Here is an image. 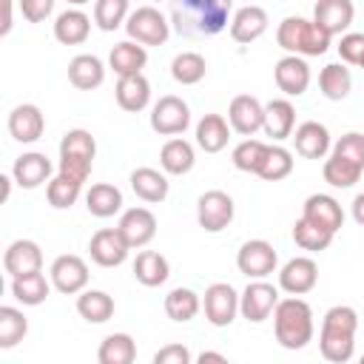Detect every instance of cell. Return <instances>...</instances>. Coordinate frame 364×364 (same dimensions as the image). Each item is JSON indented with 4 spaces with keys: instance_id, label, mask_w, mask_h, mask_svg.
<instances>
[{
    "instance_id": "1",
    "label": "cell",
    "mask_w": 364,
    "mask_h": 364,
    "mask_svg": "<svg viewBox=\"0 0 364 364\" xmlns=\"http://www.w3.org/2000/svg\"><path fill=\"white\" fill-rule=\"evenodd\" d=\"M171 26L182 37H213L233 17V0H168Z\"/></svg>"
},
{
    "instance_id": "2",
    "label": "cell",
    "mask_w": 364,
    "mask_h": 364,
    "mask_svg": "<svg viewBox=\"0 0 364 364\" xmlns=\"http://www.w3.org/2000/svg\"><path fill=\"white\" fill-rule=\"evenodd\" d=\"M355 330H358V313L350 304H336L321 318L318 333V350L324 361L330 364H347L355 353Z\"/></svg>"
},
{
    "instance_id": "3",
    "label": "cell",
    "mask_w": 364,
    "mask_h": 364,
    "mask_svg": "<svg viewBox=\"0 0 364 364\" xmlns=\"http://www.w3.org/2000/svg\"><path fill=\"white\" fill-rule=\"evenodd\" d=\"M273 330H276V341L284 347V350H301L313 341V307L299 299V296H290V299H279L276 310H273Z\"/></svg>"
},
{
    "instance_id": "4",
    "label": "cell",
    "mask_w": 364,
    "mask_h": 364,
    "mask_svg": "<svg viewBox=\"0 0 364 364\" xmlns=\"http://www.w3.org/2000/svg\"><path fill=\"white\" fill-rule=\"evenodd\" d=\"M330 34L324 28L316 26V20L307 17H284L276 28V43L279 48H284L287 54H299V57H321L330 48Z\"/></svg>"
},
{
    "instance_id": "5",
    "label": "cell",
    "mask_w": 364,
    "mask_h": 364,
    "mask_svg": "<svg viewBox=\"0 0 364 364\" xmlns=\"http://www.w3.org/2000/svg\"><path fill=\"white\" fill-rule=\"evenodd\" d=\"M94 156H97V139L91 136V131L71 128L60 139V165H57V171L77 179V182H85L91 176Z\"/></svg>"
},
{
    "instance_id": "6",
    "label": "cell",
    "mask_w": 364,
    "mask_h": 364,
    "mask_svg": "<svg viewBox=\"0 0 364 364\" xmlns=\"http://www.w3.org/2000/svg\"><path fill=\"white\" fill-rule=\"evenodd\" d=\"M171 20L156 6H139L125 20L128 40H136L142 46H162L171 37Z\"/></svg>"
},
{
    "instance_id": "7",
    "label": "cell",
    "mask_w": 364,
    "mask_h": 364,
    "mask_svg": "<svg viewBox=\"0 0 364 364\" xmlns=\"http://www.w3.org/2000/svg\"><path fill=\"white\" fill-rule=\"evenodd\" d=\"M191 125V108L182 97L176 94H165L154 102L151 108V128L159 134V136H176V134H185Z\"/></svg>"
},
{
    "instance_id": "8",
    "label": "cell",
    "mask_w": 364,
    "mask_h": 364,
    "mask_svg": "<svg viewBox=\"0 0 364 364\" xmlns=\"http://www.w3.org/2000/svg\"><path fill=\"white\" fill-rule=\"evenodd\" d=\"M233 213H236V205H233V196L225 193V191H205L199 199H196V222L202 230L208 233H219L225 230L230 222H233Z\"/></svg>"
},
{
    "instance_id": "9",
    "label": "cell",
    "mask_w": 364,
    "mask_h": 364,
    "mask_svg": "<svg viewBox=\"0 0 364 364\" xmlns=\"http://www.w3.org/2000/svg\"><path fill=\"white\" fill-rule=\"evenodd\" d=\"M202 310H205V318L213 327H228L239 316V293L228 282H213V284L205 287Z\"/></svg>"
},
{
    "instance_id": "10",
    "label": "cell",
    "mask_w": 364,
    "mask_h": 364,
    "mask_svg": "<svg viewBox=\"0 0 364 364\" xmlns=\"http://www.w3.org/2000/svg\"><path fill=\"white\" fill-rule=\"evenodd\" d=\"M279 304V287L264 282V279H253L242 293H239V313L242 318H247L250 324L264 321Z\"/></svg>"
},
{
    "instance_id": "11",
    "label": "cell",
    "mask_w": 364,
    "mask_h": 364,
    "mask_svg": "<svg viewBox=\"0 0 364 364\" xmlns=\"http://www.w3.org/2000/svg\"><path fill=\"white\" fill-rule=\"evenodd\" d=\"M279 253L267 239H247L236 253V267L247 279H264L276 270Z\"/></svg>"
},
{
    "instance_id": "12",
    "label": "cell",
    "mask_w": 364,
    "mask_h": 364,
    "mask_svg": "<svg viewBox=\"0 0 364 364\" xmlns=\"http://www.w3.org/2000/svg\"><path fill=\"white\" fill-rule=\"evenodd\" d=\"M88 264L82 256L77 253H63L51 262L48 267V279L54 284L57 293H65V296H74V293H82L85 284H88Z\"/></svg>"
},
{
    "instance_id": "13",
    "label": "cell",
    "mask_w": 364,
    "mask_h": 364,
    "mask_svg": "<svg viewBox=\"0 0 364 364\" xmlns=\"http://www.w3.org/2000/svg\"><path fill=\"white\" fill-rule=\"evenodd\" d=\"M88 253H91V262L100 264V267H119L128 259L131 245L125 242L119 228H102V230H97L91 236Z\"/></svg>"
},
{
    "instance_id": "14",
    "label": "cell",
    "mask_w": 364,
    "mask_h": 364,
    "mask_svg": "<svg viewBox=\"0 0 364 364\" xmlns=\"http://www.w3.org/2000/svg\"><path fill=\"white\" fill-rule=\"evenodd\" d=\"M273 80L284 97H301L310 88V65L299 54H284L273 65Z\"/></svg>"
},
{
    "instance_id": "15",
    "label": "cell",
    "mask_w": 364,
    "mask_h": 364,
    "mask_svg": "<svg viewBox=\"0 0 364 364\" xmlns=\"http://www.w3.org/2000/svg\"><path fill=\"white\" fill-rule=\"evenodd\" d=\"M318 282V264L310 256H293L279 270V287L290 296H304Z\"/></svg>"
},
{
    "instance_id": "16",
    "label": "cell",
    "mask_w": 364,
    "mask_h": 364,
    "mask_svg": "<svg viewBox=\"0 0 364 364\" xmlns=\"http://www.w3.org/2000/svg\"><path fill=\"white\" fill-rule=\"evenodd\" d=\"M267 23H270V17H267V11L262 6L245 3L230 17V37H233V43L250 46V43H256L267 31Z\"/></svg>"
},
{
    "instance_id": "17",
    "label": "cell",
    "mask_w": 364,
    "mask_h": 364,
    "mask_svg": "<svg viewBox=\"0 0 364 364\" xmlns=\"http://www.w3.org/2000/svg\"><path fill=\"white\" fill-rule=\"evenodd\" d=\"M228 122L236 134L242 136H253L256 131H262L264 125V105L253 97V94H239L230 100L228 108Z\"/></svg>"
},
{
    "instance_id": "18",
    "label": "cell",
    "mask_w": 364,
    "mask_h": 364,
    "mask_svg": "<svg viewBox=\"0 0 364 364\" xmlns=\"http://www.w3.org/2000/svg\"><path fill=\"white\" fill-rule=\"evenodd\" d=\"M9 134L14 142H23V145H31L43 136L46 131V117L43 111L34 105V102H23V105H14L11 114H9Z\"/></svg>"
},
{
    "instance_id": "19",
    "label": "cell",
    "mask_w": 364,
    "mask_h": 364,
    "mask_svg": "<svg viewBox=\"0 0 364 364\" xmlns=\"http://www.w3.org/2000/svg\"><path fill=\"white\" fill-rule=\"evenodd\" d=\"M290 139L296 145V154L304 156V159H324L333 151V139H330L327 125H321L316 119H307V122L296 125Z\"/></svg>"
},
{
    "instance_id": "20",
    "label": "cell",
    "mask_w": 364,
    "mask_h": 364,
    "mask_svg": "<svg viewBox=\"0 0 364 364\" xmlns=\"http://www.w3.org/2000/svg\"><path fill=\"white\" fill-rule=\"evenodd\" d=\"M353 17H355L353 0H316V6H313L316 26L324 28L330 37L344 34L353 26Z\"/></svg>"
},
{
    "instance_id": "21",
    "label": "cell",
    "mask_w": 364,
    "mask_h": 364,
    "mask_svg": "<svg viewBox=\"0 0 364 364\" xmlns=\"http://www.w3.org/2000/svg\"><path fill=\"white\" fill-rule=\"evenodd\" d=\"M51 173H54V165H51V159H48L46 154H40V151L20 154V156L14 159V165H11L14 182H17L20 188H26V191L40 188L43 182L51 179Z\"/></svg>"
},
{
    "instance_id": "22",
    "label": "cell",
    "mask_w": 364,
    "mask_h": 364,
    "mask_svg": "<svg viewBox=\"0 0 364 364\" xmlns=\"http://www.w3.org/2000/svg\"><path fill=\"white\" fill-rule=\"evenodd\" d=\"M3 267L6 273L14 279V276H26V273H34V270H43V250L34 239H14L6 253H3Z\"/></svg>"
},
{
    "instance_id": "23",
    "label": "cell",
    "mask_w": 364,
    "mask_h": 364,
    "mask_svg": "<svg viewBox=\"0 0 364 364\" xmlns=\"http://www.w3.org/2000/svg\"><path fill=\"white\" fill-rule=\"evenodd\" d=\"M119 233L125 236V242L134 247H145L154 236H156V216L148 208H128L119 216Z\"/></svg>"
},
{
    "instance_id": "24",
    "label": "cell",
    "mask_w": 364,
    "mask_h": 364,
    "mask_svg": "<svg viewBox=\"0 0 364 364\" xmlns=\"http://www.w3.org/2000/svg\"><path fill=\"white\" fill-rule=\"evenodd\" d=\"M301 216L327 228L330 233H338L344 228V210H341L338 199H333L330 193H310L301 205Z\"/></svg>"
},
{
    "instance_id": "25",
    "label": "cell",
    "mask_w": 364,
    "mask_h": 364,
    "mask_svg": "<svg viewBox=\"0 0 364 364\" xmlns=\"http://www.w3.org/2000/svg\"><path fill=\"white\" fill-rule=\"evenodd\" d=\"M264 136H270L273 142H284L293 136L296 131V108L290 100H270L264 105V125H262Z\"/></svg>"
},
{
    "instance_id": "26",
    "label": "cell",
    "mask_w": 364,
    "mask_h": 364,
    "mask_svg": "<svg viewBox=\"0 0 364 364\" xmlns=\"http://www.w3.org/2000/svg\"><path fill=\"white\" fill-rule=\"evenodd\" d=\"M91 34V17L74 6V9H65L57 14L54 20V40L63 43V46H82Z\"/></svg>"
},
{
    "instance_id": "27",
    "label": "cell",
    "mask_w": 364,
    "mask_h": 364,
    "mask_svg": "<svg viewBox=\"0 0 364 364\" xmlns=\"http://www.w3.org/2000/svg\"><path fill=\"white\" fill-rule=\"evenodd\" d=\"M148 65V51L142 43L136 40H122L111 48L108 54V68L117 77H128V74H142V68Z\"/></svg>"
},
{
    "instance_id": "28",
    "label": "cell",
    "mask_w": 364,
    "mask_h": 364,
    "mask_svg": "<svg viewBox=\"0 0 364 364\" xmlns=\"http://www.w3.org/2000/svg\"><path fill=\"white\" fill-rule=\"evenodd\" d=\"M68 82L80 91H94L105 82V63L97 54H77L68 63Z\"/></svg>"
},
{
    "instance_id": "29",
    "label": "cell",
    "mask_w": 364,
    "mask_h": 364,
    "mask_svg": "<svg viewBox=\"0 0 364 364\" xmlns=\"http://www.w3.org/2000/svg\"><path fill=\"white\" fill-rule=\"evenodd\" d=\"M114 97H117V105L122 111H145L148 102H151V82L145 80V74H128V77H119L117 80V88H114Z\"/></svg>"
},
{
    "instance_id": "30",
    "label": "cell",
    "mask_w": 364,
    "mask_h": 364,
    "mask_svg": "<svg viewBox=\"0 0 364 364\" xmlns=\"http://www.w3.org/2000/svg\"><path fill=\"white\" fill-rule=\"evenodd\" d=\"M131 191L142 199V202H148V205H156V202H162L165 196H168V191H171V182H168V173L165 171H156V168H136V171H131Z\"/></svg>"
},
{
    "instance_id": "31",
    "label": "cell",
    "mask_w": 364,
    "mask_h": 364,
    "mask_svg": "<svg viewBox=\"0 0 364 364\" xmlns=\"http://www.w3.org/2000/svg\"><path fill=\"white\" fill-rule=\"evenodd\" d=\"M230 122L222 117V114H205L199 122H196V145L205 151V154H219L228 148V139H230Z\"/></svg>"
},
{
    "instance_id": "32",
    "label": "cell",
    "mask_w": 364,
    "mask_h": 364,
    "mask_svg": "<svg viewBox=\"0 0 364 364\" xmlns=\"http://www.w3.org/2000/svg\"><path fill=\"white\" fill-rule=\"evenodd\" d=\"M193 162H196V151H193V145H191L188 139H182V136L168 139V142L162 145V151H159V165H162V171H165L168 176H185V173L193 168Z\"/></svg>"
},
{
    "instance_id": "33",
    "label": "cell",
    "mask_w": 364,
    "mask_h": 364,
    "mask_svg": "<svg viewBox=\"0 0 364 364\" xmlns=\"http://www.w3.org/2000/svg\"><path fill=\"white\" fill-rule=\"evenodd\" d=\"M171 276V264L159 250H139L134 259V279L145 287H159Z\"/></svg>"
},
{
    "instance_id": "34",
    "label": "cell",
    "mask_w": 364,
    "mask_h": 364,
    "mask_svg": "<svg viewBox=\"0 0 364 364\" xmlns=\"http://www.w3.org/2000/svg\"><path fill=\"white\" fill-rule=\"evenodd\" d=\"M51 279L43 276V270H34V273H26V276H14L11 279V296L26 304V307H37L48 299L51 293Z\"/></svg>"
},
{
    "instance_id": "35",
    "label": "cell",
    "mask_w": 364,
    "mask_h": 364,
    "mask_svg": "<svg viewBox=\"0 0 364 364\" xmlns=\"http://www.w3.org/2000/svg\"><path fill=\"white\" fill-rule=\"evenodd\" d=\"M85 208H88L91 216L108 219V216L122 210V191L117 185H111V182H97L85 193Z\"/></svg>"
},
{
    "instance_id": "36",
    "label": "cell",
    "mask_w": 364,
    "mask_h": 364,
    "mask_svg": "<svg viewBox=\"0 0 364 364\" xmlns=\"http://www.w3.org/2000/svg\"><path fill=\"white\" fill-rule=\"evenodd\" d=\"M318 88L330 102H341L347 100L350 88H353V74L347 68V63H330L321 68L318 74Z\"/></svg>"
},
{
    "instance_id": "37",
    "label": "cell",
    "mask_w": 364,
    "mask_h": 364,
    "mask_svg": "<svg viewBox=\"0 0 364 364\" xmlns=\"http://www.w3.org/2000/svg\"><path fill=\"white\" fill-rule=\"evenodd\" d=\"M77 313L88 324H102L114 316V299L105 290H82L77 296Z\"/></svg>"
},
{
    "instance_id": "38",
    "label": "cell",
    "mask_w": 364,
    "mask_h": 364,
    "mask_svg": "<svg viewBox=\"0 0 364 364\" xmlns=\"http://www.w3.org/2000/svg\"><path fill=\"white\" fill-rule=\"evenodd\" d=\"M136 358V341L128 333H111L97 350L100 364H131Z\"/></svg>"
},
{
    "instance_id": "39",
    "label": "cell",
    "mask_w": 364,
    "mask_h": 364,
    "mask_svg": "<svg viewBox=\"0 0 364 364\" xmlns=\"http://www.w3.org/2000/svg\"><path fill=\"white\" fill-rule=\"evenodd\" d=\"M199 310H202V299L191 287H173L165 296V313L173 321H191V318H196Z\"/></svg>"
},
{
    "instance_id": "40",
    "label": "cell",
    "mask_w": 364,
    "mask_h": 364,
    "mask_svg": "<svg viewBox=\"0 0 364 364\" xmlns=\"http://www.w3.org/2000/svg\"><path fill=\"white\" fill-rule=\"evenodd\" d=\"M205 74H208V63L199 51H182L171 63V77L179 85H196L205 80Z\"/></svg>"
},
{
    "instance_id": "41",
    "label": "cell",
    "mask_w": 364,
    "mask_h": 364,
    "mask_svg": "<svg viewBox=\"0 0 364 364\" xmlns=\"http://www.w3.org/2000/svg\"><path fill=\"white\" fill-rule=\"evenodd\" d=\"M28 333V318L23 316V310L3 304L0 307V350H11L14 344H20Z\"/></svg>"
},
{
    "instance_id": "42",
    "label": "cell",
    "mask_w": 364,
    "mask_h": 364,
    "mask_svg": "<svg viewBox=\"0 0 364 364\" xmlns=\"http://www.w3.org/2000/svg\"><path fill=\"white\" fill-rule=\"evenodd\" d=\"M361 173H364V168H358V165H353L350 159L336 156V154H330V156L324 159V168H321L324 182L333 185V188H353V185L361 179Z\"/></svg>"
},
{
    "instance_id": "43",
    "label": "cell",
    "mask_w": 364,
    "mask_h": 364,
    "mask_svg": "<svg viewBox=\"0 0 364 364\" xmlns=\"http://www.w3.org/2000/svg\"><path fill=\"white\" fill-rule=\"evenodd\" d=\"M80 193H82V182H77V179H71V176H65V173H60V171H57V176H51V179L46 182L48 205L57 208V210L71 208V205L80 199Z\"/></svg>"
},
{
    "instance_id": "44",
    "label": "cell",
    "mask_w": 364,
    "mask_h": 364,
    "mask_svg": "<svg viewBox=\"0 0 364 364\" xmlns=\"http://www.w3.org/2000/svg\"><path fill=\"white\" fill-rule=\"evenodd\" d=\"M336 233H330L327 228L310 222L307 216H299L296 225H293V242L301 247V250H327L330 242H333Z\"/></svg>"
},
{
    "instance_id": "45",
    "label": "cell",
    "mask_w": 364,
    "mask_h": 364,
    "mask_svg": "<svg viewBox=\"0 0 364 364\" xmlns=\"http://www.w3.org/2000/svg\"><path fill=\"white\" fill-rule=\"evenodd\" d=\"M290 173H293V154L284 145H279V142L267 145L264 162H262V168H259L256 176H262L264 182H279V179H284Z\"/></svg>"
},
{
    "instance_id": "46",
    "label": "cell",
    "mask_w": 364,
    "mask_h": 364,
    "mask_svg": "<svg viewBox=\"0 0 364 364\" xmlns=\"http://www.w3.org/2000/svg\"><path fill=\"white\" fill-rule=\"evenodd\" d=\"M131 14L128 0H94V23L102 31H117Z\"/></svg>"
},
{
    "instance_id": "47",
    "label": "cell",
    "mask_w": 364,
    "mask_h": 364,
    "mask_svg": "<svg viewBox=\"0 0 364 364\" xmlns=\"http://www.w3.org/2000/svg\"><path fill=\"white\" fill-rule=\"evenodd\" d=\"M264 154H267V142L247 136V139H242V142L233 148L230 159H233V165H236L239 171H245V173H259V168H262V162H264Z\"/></svg>"
},
{
    "instance_id": "48",
    "label": "cell",
    "mask_w": 364,
    "mask_h": 364,
    "mask_svg": "<svg viewBox=\"0 0 364 364\" xmlns=\"http://www.w3.org/2000/svg\"><path fill=\"white\" fill-rule=\"evenodd\" d=\"M330 154H336V156H344V159H350L353 165L364 168V134H358V131H350V134L338 136V139L333 142V151H330Z\"/></svg>"
},
{
    "instance_id": "49",
    "label": "cell",
    "mask_w": 364,
    "mask_h": 364,
    "mask_svg": "<svg viewBox=\"0 0 364 364\" xmlns=\"http://www.w3.org/2000/svg\"><path fill=\"white\" fill-rule=\"evenodd\" d=\"M336 48H338L341 63H347V65H358L361 57H364V34H361V31H344Z\"/></svg>"
},
{
    "instance_id": "50",
    "label": "cell",
    "mask_w": 364,
    "mask_h": 364,
    "mask_svg": "<svg viewBox=\"0 0 364 364\" xmlns=\"http://www.w3.org/2000/svg\"><path fill=\"white\" fill-rule=\"evenodd\" d=\"M54 3H57V0H17L23 17H26L28 23H43V20H48L51 11H54Z\"/></svg>"
},
{
    "instance_id": "51",
    "label": "cell",
    "mask_w": 364,
    "mask_h": 364,
    "mask_svg": "<svg viewBox=\"0 0 364 364\" xmlns=\"http://www.w3.org/2000/svg\"><path fill=\"white\" fill-rule=\"evenodd\" d=\"M191 350L185 344H165L154 353V364H191Z\"/></svg>"
},
{
    "instance_id": "52",
    "label": "cell",
    "mask_w": 364,
    "mask_h": 364,
    "mask_svg": "<svg viewBox=\"0 0 364 364\" xmlns=\"http://www.w3.org/2000/svg\"><path fill=\"white\" fill-rule=\"evenodd\" d=\"M353 219L358 222V225H364V193H355V199H353Z\"/></svg>"
},
{
    "instance_id": "53",
    "label": "cell",
    "mask_w": 364,
    "mask_h": 364,
    "mask_svg": "<svg viewBox=\"0 0 364 364\" xmlns=\"http://www.w3.org/2000/svg\"><path fill=\"white\" fill-rule=\"evenodd\" d=\"M0 182H3V193H0V202H9V196H11V182H14V176H11V173H3V176H0Z\"/></svg>"
},
{
    "instance_id": "54",
    "label": "cell",
    "mask_w": 364,
    "mask_h": 364,
    "mask_svg": "<svg viewBox=\"0 0 364 364\" xmlns=\"http://www.w3.org/2000/svg\"><path fill=\"white\" fill-rule=\"evenodd\" d=\"M205 361H225V355L222 353H199V364H205Z\"/></svg>"
},
{
    "instance_id": "55",
    "label": "cell",
    "mask_w": 364,
    "mask_h": 364,
    "mask_svg": "<svg viewBox=\"0 0 364 364\" xmlns=\"http://www.w3.org/2000/svg\"><path fill=\"white\" fill-rule=\"evenodd\" d=\"M68 6H85V3H91V0H65Z\"/></svg>"
},
{
    "instance_id": "56",
    "label": "cell",
    "mask_w": 364,
    "mask_h": 364,
    "mask_svg": "<svg viewBox=\"0 0 364 364\" xmlns=\"http://www.w3.org/2000/svg\"><path fill=\"white\" fill-rule=\"evenodd\" d=\"M358 65H361V68H364V57H361V63H358Z\"/></svg>"
},
{
    "instance_id": "57",
    "label": "cell",
    "mask_w": 364,
    "mask_h": 364,
    "mask_svg": "<svg viewBox=\"0 0 364 364\" xmlns=\"http://www.w3.org/2000/svg\"><path fill=\"white\" fill-rule=\"evenodd\" d=\"M245 3H253V0H245Z\"/></svg>"
},
{
    "instance_id": "58",
    "label": "cell",
    "mask_w": 364,
    "mask_h": 364,
    "mask_svg": "<svg viewBox=\"0 0 364 364\" xmlns=\"http://www.w3.org/2000/svg\"><path fill=\"white\" fill-rule=\"evenodd\" d=\"M156 3H159V0H156Z\"/></svg>"
}]
</instances>
